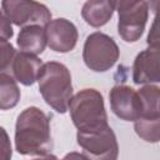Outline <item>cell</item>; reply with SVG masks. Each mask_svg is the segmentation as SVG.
Listing matches in <instances>:
<instances>
[{
  "label": "cell",
  "instance_id": "6da1fadb",
  "mask_svg": "<svg viewBox=\"0 0 160 160\" xmlns=\"http://www.w3.org/2000/svg\"><path fill=\"white\" fill-rule=\"evenodd\" d=\"M14 141L21 155H48L52 149L50 118L36 106L24 109L16 119Z\"/></svg>",
  "mask_w": 160,
  "mask_h": 160
},
{
  "label": "cell",
  "instance_id": "7a4b0ae2",
  "mask_svg": "<svg viewBox=\"0 0 160 160\" xmlns=\"http://www.w3.org/2000/svg\"><path fill=\"white\" fill-rule=\"evenodd\" d=\"M68 110L78 132H95L109 126L104 98L96 89L78 91L70 99Z\"/></svg>",
  "mask_w": 160,
  "mask_h": 160
},
{
  "label": "cell",
  "instance_id": "3957f363",
  "mask_svg": "<svg viewBox=\"0 0 160 160\" xmlns=\"http://www.w3.org/2000/svg\"><path fill=\"white\" fill-rule=\"evenodd\" d=\"M36 81L45 102L56 112L65 114L72 98V82L69 69L59 61L44 62Z\"/></svg>",
  "mask_w": 160,
  "mask_h": 160
},
{
  "label": "cell",
  "instance_id": "277c9868",
  "mask_svg": "<svg viewBox=\"0 0 160 160\" xmlns=\"http://www.w3.org/2000/svg\"><path fill=\"white\" fill-rule=\"evenodd\" d=\"M141 110L134 121V129L139 138L148 142L160 140V89L158 85H144L138 90Z\"/></svg>",
  "mask_w": 160,
  "mask_h": 160
},
{
  "label": "cell",
  "instance_id": "5b68a950",
  "mask_svg": "<svg viewBox=\"0 0 160 160\" xmlns=\"http://www.w3.org/2000/svg\"><path fill=\"white\" fill-rule=\"evenodd\" d=\"M119 56V46L111 36L100 31L88 35L82 48V60L88 69L105 72L116 64Z\"/></svg>",
  "mask_w": 160,
  "mask_h": 160
},
{
  "label": "cell",
  "instance_id": "8992f818",
  "mask_svg": "<svg viewBox=\"0 0 160 160\" xmlns=\"http://www.w3.org/2000/svg\"><path fill=\"white\" fill-rule=\"evenodd\" d=\"M118 32L126 42L138 41L144 34L148 18L149 2L144 0H121L116 1Z\"/></svg>",
  "mask_w": 160,
  "mask_h": 160
},
{
  "label": "cell",
  "instance_id": "52a82bcc",
  "mask_svg": "<svg viewBox=\"0 0 160 160\" xmlns=\"http://www.w3.org/2000/svg\"><path fill=\"white\" fill-rule=\"evenodd\" d=\"M76 140L88 160H118L119 144L110 125L95 132H76Z\"/></svg>",
  "mask_w": 160,
  "mask_h": 160
},
{
  "label": "cell",
  "instance_id": "ba28073f",
  "mask_svg": "<svg viewBox=\"0 0 160 160\" xmlns=\"http://www.w3.org/2000/svg\"><path fill=\"white\" fill-rule=\"evenodd\" d=\"M1 10L11 24L16 26H45L51 20V11L46 5L32 0H4Z\"/></svg>",
  "mask_w": 160,
  "mask_h": 160
},
{
  "label": "cell",
  "instance_id": "9c48e42d",
  "mask_svg": "<svg viewBox=\"0 0 160 160\" xmlns=\"http://www.w3.org/2000/svg\"><path fill=\"white\" fill-rule=\"evenodd\" d=\"M46 45L55 52H69L75 49L79 32L74 22L65 18L51 19L45 26Z\"/></svg>",
  "mask_w": 160,
  "mask_h": 160
},
{
  "label": "cell",
  "instance_id": "30bf717a",
  "mask_svg": "<svg viewBox=\"0 0 160 160\" xmlns=\"http://www.w3.org/2000/svg\"><path fill=\"white\" fill-rule=\"evenodd\" d=\"M111 111L124 121H135L141 110V101L135 89L129 85H115L109 92Z\"/></svg>",
  "mask_w": 160,
  "mask_h": 160
},
{
  "label": "cell",
  "instance_id": "8fae6325",
  "mask_svg": "<svg viewBox=\"0 0 160 160\" xmlns=\"http://www.w3.org/2000/svg\"><path fill=\"white\" fill-rule=\"evenodd\" d=\"M159 48L140 51L132 64V81L136 85H154L160 81Z\"/></svg>",
  "mask_w": 160,
  "mask_h": 160
},
{
  "label": "cell",
  "instance_id": "7c38bea8",
  "mask_svg": "<svg viewBox=\"0 0 160 160\" xmlns=\"http://www.w3.org/2000/svg\"><path fill=\"white\" fill-rule=\"evenodd\" d=\"M42 66V61L40 58L26 54V52H16L12 64V78L16 80V82H20L25 86H31L39 76L40 69Z\"/></svg>",
  "mask_w": 160,
  "mask_h": 160
},
{
  "label": "cell",
  "instance_id": "4fadbf2b",
  "mask_svg": "<svg viewBox=\"0 0 160 160\" xmlns=\"http://www.w3.org/2000/svg\"><path fill=\"white\" fill-rule=\"evenodd\" d=\"M116 1L90 0L81 8V16L85 22L92 28H101L109 22L115 11Z\"/></svg>",
  "mask_w": 160,
  "mask_h": 160
},
{
  "label": "cell",
  "instance_id": "5bb4252c",
  "mask_svg": "<svg viewBox=\"0 0 160 160\" xmlns=\"http://www.w3.org/2000/svg\"><path fill=\"white\" fill-rule=\"evenodd\" d=\"M16 45L22 52L38 56L46 48V35L44 26L29 25L21 28L18 35Z\"/></svg>",
  "mask_w": 160,
  "mask_h": 160
},
{
  "label": "cell",
  "instance_id": "9a60e30c",
  "mask_svg": "<svg viewBox=\"0 0 160 160\" xmlns=\"http://www.w3.org/2000/svg\"><path fill=\"white\" fill-rule=\"evenodd\" d=\"M20 95L16 80L6 72H0V110L15 108L20 100Z\"/></svg>",
  "mask_w": 160,
  "mask_h": 160
},
{
  "label": "cell",
  "instance_id": "2e32d148",
  "mask_svg": "<svg viewBox=\"0 0 160 160\" xmlns=\"http://www.w3.org/2000/svg\"><path fill=\"white\" fill-rule=\"evenodd\" d=\"M15 55H16V50L11 45V42L0 39V72H4L11 66Z\"/></svg>",
  "mask_w": 160,
  "mask_h": 160
},
{
  "label": "cell",
  "instance_id": "e0dca14e",
  "mask_svg": "<svg viewBox=\"0 0 160 160\" xmlns=\"http://www.w3.org/2000/svg\"><path fill=\"white\" fill-rule=\"evenodd\" d=\"M12 149L8 131L0 126V160H11Z\"/></svg>",
  "mask_w": 160,
  "mask_h": 160
},
{
  "label": "cell",
  "instance_id": "ac0fdd59",
  "mask_svg": "<svg viewBox=\"0 0 160 160\" xmlns=\"http://www.w3.org/2000/svg\"><path fill=\"white\" fill-rule=\"evenodd\" d=\"M12 35H14L12 25H11L10 20L5 16L2 10L0 9V39L9 40L12 38Z\"/></svg>",
  "mask_w": 160,
  "mask_h": 160
},
{
  "label": "cell",
  "instance_id": "d6986e66",
  "mask_svg": "<svg viewBox=\"0 0 160 160\" xmlns=\"http://www.w3.org/2000/svg\"><path fill=\"white\" fill-rule=\"evenodd\" d=\"M148 45L149 48H159V36H158V30H156V20H154L151 30L149 31L148 35Z\"/></svg>",
  "mask_w": 160,
  "mask_h": 160
},
{
  "label": "cell",
  "instance_id": "ffe728a7",
  "mask_svg": "<svg viewBox=\"0 0 160 160\" xmlns=\"http://www.w3.org/2000/svg\"><path fill=\"white\" fill-rule=\"evenodd\" d=\"M61 160H88V158H86L82 152L71 151V152H68Z\"/></svg>",
  "mask_w": 160,
  "mask_h": 160
},
{
  "label": "cell",
  "instance_id": "44dd1931",
  "mask_svg": "<svg viewBox=\"0 0 160 160\" xmlns=\"http://www.w3.org/2000/svg\"><path fill=\"white\" fill-rule=\"evenodd\" d=\"M34 160H59L55 155H51V154H48V155H45V156H42V158H38V159H34Z\"/></svg>",
  "mask_w": 160,
  "mask_h": 160
}]
</instances>
